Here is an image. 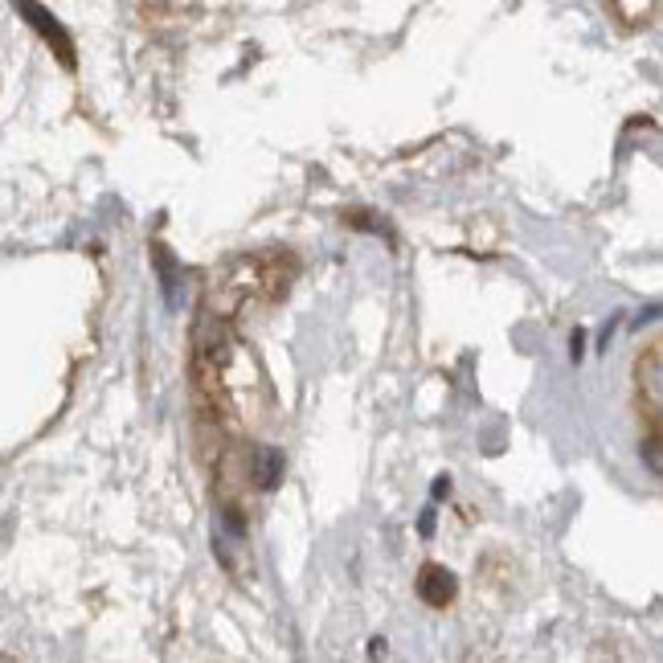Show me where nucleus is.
Listing matches in <instances>:
<instances>
[{
    "label": "nucleus",
    "instance_id": "obj_1",
    "mask_svg": "<svg viewBox=\"0 0 663 663\" xmlns=\"http://www.w3.org/2000/svg\"><path fill=\"white\" fill-rule=\"evenodd\" d=\"M283 291H287V275L279 271V258L262 254V258L234 262L230 275L213 287L209 303L217 307L221 316H238V312H246V303H271Z\"/></svg>",
    "mask_w": 663,
    "mask_h": 663
},
{
    "label": "nucleus",
    "instance_id": "obj_2",
    "mask_svg": "<svg viewBox=\"0 0 663 663\" xmlns=\"http://www.w3.org/2000/svg\"><path fill=\"white\" fill-rule=\"evenodd\" d=\"M639 385V414H647V467L659 475V344H647V352L635 365Z\"/></svg>",
    "mask_w": 663,
    "mask_h": 663
},
{
    "label": "nucleus",
    "instance_id": "obj_3",
    "mask_svg": "<svg viewBox=\"0 0 663 663\" xmlns=\"http://www.w3.org/2000/svg\"><path fill=\"white\" fill-rule=\"evenodd\" d=\"M13 9L29 21V29L46 41V46L58 54V62L66 66V70H74L78 66V54H74V41H70V33H66V25L41 5V0H13Z\"/></svg>",
    "mask_w": 663,
    "mask_h": 663
},
{
    "label": "nucleus",
    "instance_id": "obj_4",
    "mask_svg": "<svg viewBox=\"0 0 663 663\" xmlns=\"http://www.w3.org/2000/svg\"><path fill=\"white\" fill-rule=\"evenodd\" d=\"M418 598H422L426 606H447V602L455 598V573L442 569V565H422Z\"/></svg>",
    "mask_w": 663,
    "mask_h": 663
},
{
    "label": "nucleus",
    "instance_id": "obj_5",
    "mask_svg": "<svg viewBox=\"0 0 663 663\" xmlns=\"http://www.w3.org/2000/svg\"><path fill=\"white\" fill-rule=\"evenodd\" d=\"M254 475H258V488H275V483L283 479V459H279V451H258L254 455Z\"/></svg>",
    "mask_w": 663,
    "mask_h": 663
},
{
    "label": "nucleus",
    "instance_id": "obj_6",
    "mask_svg": "<svg viewBox=\"0 0 663 663\" xmlns=\"http://www.w3.org/2000/svg\"><path fill=\"white\" fill-rule=\"evenodd\" d=\"M614 5V13L623 17L627 25H647V17H651V9H655V0H610Z\"/></svg>",
    "mask_w": 663,
    "mask_h": 663
},
{
    "label": "nucleus",
    "instance_id": "obj_7",
    "mask_svg": "<svg viewBox=\"0 0 663 663\" xmlns=\"http://www.w3.org/2000/svg\"><path fill=\"white\" fill-rule=\"evenodd\" d=\"M434 496H451V479H447V475H438V483H434Z\"/></svg>",
    "mask_w": 663,
    "mask_h": 663
},
{
    "label": "nucleus",
    "instance_id": "obj_8",
    "mask_svg": "<svg viewBox=\"0 0 663 663\" xmlns=\"http://www.w3.org/2000/svg\"><path fill=\"white\" fill-rule=\"evenodd\" d=\"M582 348H586V336H582V332H573V361L582 357Z\"/></svg>",
    "mask_w": 663,
    "mask_h": 663
}]
</instances>
